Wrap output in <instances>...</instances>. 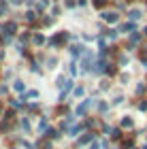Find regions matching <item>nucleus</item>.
<instances>
[{
    "mask_svg": "<svg viewBox=\"0 0 147 149\" xmlns=\"http://www.w3.org/2000/svg\"><path fill=\"white\" fill-rule=\"evenodd\" d=\"M145 36H147V28H145Z\"/></svg>",
    "mask_w": 147,
    "mask_h": 149,
    "instance_id": "39448f33",
    "label": "nucleus"
},
{
    "mask_svg": "<svg viewBox=\"0 0 147 149\" xmlns=\"http://www.w3.org/2000/svg\"><path fill=\"white\" fill-rule=\"evenodd\" d=\"M122 126H124V128H132V119L128 117V115H126V117L122 119Z\"/></svg>",
    "mask_w": 147,
    "mask_h": 149,
    "instance_id": "f03ea898",
    "label": "nucleus"
},
{
    "mask_svg": "<svg viewBox=\"0 0 147 149\" xmlns=\"http://www.w3.org/2000/svg\"><path fill=\"white\" fill-rule=\"evenodd\" d=\"M105 19H107V22H117V15H115V13H105Z\"/></svg>",
    "mask_w": 147,
    "mask_h": 149,
    "instance_id": "f257e3e1",
    "label": "nucleus"
},
{
    "mask_svg": "<svg viewBox=\"0 0 147 149\" xmlns=\"http://www.w3.org/2000/svg\"><path fill=\"white\" fill-rule=\"evenodd\" d=\"M139 109H141V111H147V100H143V102L139 104Z\"/></svg>",
    "mask_w": 147,
    "mask_h": 149,
    "instance_id": "20e7f679",
    "label": "nucleus"
},
{
    "mask_svg": "<svg viewBox=\"0 0 147 149\" xmlns=\"http://www.w3.org/2000/svg\"><path fill=\"white\" fill-rule=\"evenodd\" d=\"M141 17V11H130V19H139Z\"/></svg>",
    "mask_w": 147,
    "mask_h": 149,
    "instance_id": "7ed1b4c3",
    "label": "nucleus"
}]
</instances>
